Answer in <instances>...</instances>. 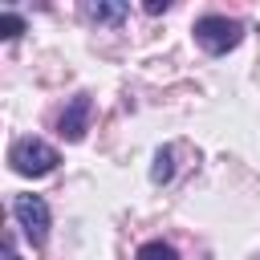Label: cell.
Masks as SVG:
<instances>
[{
	"label": "cell",
	"instance_id": "obj_1",
	"mask_svg": "<svg viewBox=\"0 0 260 260\" xmlns=\"http://www.w3.org/2000/svg\"><path fill=\"white\" fill-rule=\"evenodd\" d=\"M195 41H199V49H203V53L223 57L228 49H236V45L244 41V24H240V20H232V16L207 12V16H199V20H195Z\"/></svg>",
	"mask_w": 260,
	"mask_h": 260
},
{
	"label": "cell",
	"instance_id": "obj_2",
	"mask_svg": "<svg viewBox=\"0 0 260 260\" xmlns=\"http://www.w3.org/2000/svg\"><path fill=\"white\" fill-rule=\"evenodd\" d=\"M8 162H12V171L16 175H28V179H41V175H49V171H57V162H61V154L45 142V138H16L12 142V150H8Z\"/></svg>",
	"mask_w": 260,
	"mask_h": 260
},
{
	"label": "cell",
	"instance_id": "obj_3",
	"mask_svg": "<svg viewBox=\"0 0 260 260\" xmlns=\"http://www.w3.org/2000/svg\"><path fill=\"white\" fill-rule=\"evenodd\" d=\"M12 215H16V223H20V232H24V240H28L32 248H41V244L49 240L53 215H49V203H45L41 195H16V199H12Z\"/></svg>",
	"mask_w": 260,
	"mask_h": 260
},
{
	"label": "cell",
	"instance_id": "obj_4",
	"mask_svg": "<svg viewBox=\"0 0 260 260\" xmlns=\"http://www.w3.org/2000/svg\"><path fill=\"white\" fill-rule=\"evenodd\" d=\"M89 118H93V98L81 89V93H73V98L65 102V110L57 114V134H61L65 142H81L85 130H89Z\"/></svg>",
	"mask_w": 260,
	"mask_h": 260
},
{
	"label": "cell",
	"instance_id": "obj_5",
	"mask_svg": "<svg viewBox=\"0 0 260 260\" xmlns=\"http://www.w3.org/2000/svg\"><path fill=\"white\" fill-rule=\"evenodd\" d=\"M89 20H98V24H122L126 16H130V4L126 0H85V8H81Z\"/></svg>",
	"mask_w": 260,
	"mask_h": 260
},
{
	"label": "cell",
	"instance_id": "obj_6",
	"mask_svg": "<svg viewBox=\"0 0 260 260\" xmlns=\"http://www.w3.org/2000/svg\"><path fill=\"white\" fill-rule=\"evenodd\" d=\"M171 175H175V150H171V146H158V150H154V167H150V179H154V183H167Z\"/></svg>",
	"mask_w": 260,
	"mask_h": 260
},
{
	"label": "cell",
	"instance_id": "obj_7",
	"mask_svg": "<svg viewBox=\"0 0 260 260\" xmlns=\"http://www.w3.org/2000/svg\"><path fill=\"white\" fill-rule=\"evenodd\" d=\"M134 260H179V252H175L171 244H162V240H146Z\"/></svg>",
	"mask_w": 260,
	"mask_h": 260
},
{
	"label": "cell",
	"instance_id": "obj_8",
	"mask_svg": "<svg viewBox=\"0 0 260 260\" xmlns=\"http://www.w3.org/2000/svg\"><path fill=\"white\" fill-rule=\"evenodd\" d=\"M0 32H4L8 41H12V37H20V32H24V16H16V12H4V16H0Z\"/></svg>",
	"mask_w": 260,
	"mask_h": 260
},
{
	"label": "cell",
	"instance_id": "obj_9",
	"mask_svg": "<svg viewBox=\"0 0 260 260\" xmlns=\"http://www.w3.org/2000/svg\"><path fill=\"white\" fill-rule=\"evenodd\" d=\"M142 8H146L150 16H158V12H167V8H171V0H146Z\"/></svg>",
	"mask_w": 260,
	"mask_h": 260
},
{
	"label": "cell",
	"instance_id": "obj_10",
	"mask_svg": "<svg viewBox=\"0 0 260 260\" xmlns=\"http://www.w3.org/2000/svg\"><path fill=\"white\" fill-rule=\"evenodd\" d=\"M4 260H20V256L12 252V240H4Z\"/></svg>",
	"mask_w": 260,
	"mask_h": 260
}]
</instances>
